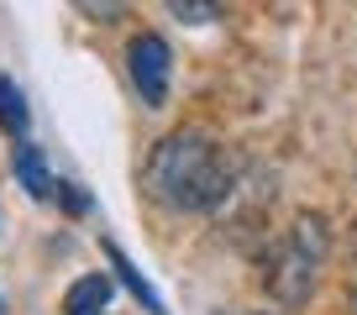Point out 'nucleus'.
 <instances>
[{
  "mask_svg": "<svg viewBox=\"0 0 357 315\" xmlns=\"http://www.w3.org/2000/svg\"><path fill=\"white\" fill-rule=\"evenodd\" d=\"M126 74H132V84H137V95H142L147 111H163L168 79H174V47H168L158 32L132 37V47H126Z\"/></svg>",
  "mask_w": 357,
  "mask_h": 315,
  "instance_id": "obj_3",
  "label": "nucleus"
},
{
  "mask_svg": "<svg viewBox=\"0 0 357 315\" xmlns=\"http://www.w3.org/2000/svg\"><path fill=\"white\" fill-rule=\"evenodd\" d=\"M105 258H111V273H116V279H121V284H126V289H132V300H137V305H142V310H147V315H168V305H163V294H158V289H153V284H147V273H142V268H137V263H132V258H126V252H121V247H116V242H105Z\"/></svg>",
  "mask_w": 357,
  "mask_h": 315,
  "instance_id": "obj_5",
  "label": "nucleus"
},
{
  "mask_svg": "<svg viewBox=\"0 0 357 315\" xmlns=\"http://www.w3.org/2000/svg\"><path fill=\"white\" fill-rule=\"evenodd\" d=\"M111 294H116V279H111V273H84V279L63 294V315H95V310H105V305H111Z\"/></svg>",
  "mask_w": 357,
  "mask_h": 315,
  "instance_id": "obj_6",
  "label": "nucleus"
},
{
  "mask_svg": "<svg viewBox=\"0 0 357 315\" xmlns=\"http://www.w3.org/2000/svg\"><path fill=\"white\" fill-rule=\"evenodd\" d=\"M58 200H63L74 215H84V210H89V194L79 190V184H58Z\"/></svg>",
  "mask_w": 357,
  "mask_h": 315,
  "instance_id": "obj_10",
  "label": "nucleus"
},
{
  "mask_svg": "<svg viewBox=\"0 0 357 315\" xmlns=\"http://www.w3.org/2000/svg\"><path fill=\"white\" fill-rule=\"evenodd\" d=\"M32 126V111H26V95L16 90V79L0 74V132L6 137H26Z\"/></svg>",
  "mask_w": 357,
  "mask_h": 315,
  "instance_id": "obj_7",
  "label": "nucleus"
},
{
  "mask_svg": "<svg viewBox=\"0 0 357 315\" xmlns=\"http://www.w3.org/2000/svg\"><path fill=\"white\" fill-rule=\"evenodd\" d=\"M11 174H16V184H22V190L32 194L37 205L58 200V179H53V169H47V158H43V147L22 142V147H16V153H11Z\"/></svg>",
  "mask_w": 357,
  "mask_h": 315,
  "instance_id": "obj_4",
  "label": "nucleus"
},
{
  "mask_svg": "<svg viewBox=\"0 0 357 315\" xmlns=\"http://www.w3.org/2000/svg\"><path fill=\"white\" fill-rule=\"evenodd\" d=\"M352 310H357V236H352Z\"/></svg>",
  "mask_w": 357,
  "mask_h": 315,
  "instance_id": "obj_11",
  "label": "nucleus"
},
{
  "mask_svg": "<svg viewBox=\"0 0 357 315\" xmlns=\"http://www.w3.org/2000/svg\"><path fill=\"white\" fill-rule=\"evenodd\" d=\"M74 6L89 16V22H100V26H116V22H126V0H74Z\"/></svg>",
  "mask_w": 357,
  "mask_h": 315,
  "instance_id": "obj_9",
  "label": "nucleus"
},
{
  "mask_svg": "<svg viewBox=\"0 0 357 315\" xmlns=\"http://www.w3.org/2000/svg\"><path fill=\"white\" fill-rule=\"evenodd\" d=\"M0 310H6V305H0Z\"/></svg>",
  "mask_w": 357,
  "mask_h": 315,
  "instance_id": "obj_13",
  "label": "nucleus"
},
{
  "mask_svg": "<svg viewBox=\"0 0 357 315\" xmlns=\"http://www.w3.org/2000/svg\"><path fill=\"white\" fill-rule=\"evenodd\" d=\"M95 315H105V310H95Z\"/></svg>",
  "mask_w": 357,
  "mask_h": 315,
  "instance_id": "obj_12",
  "label": "nucleus"
},
{
  "mask_svg": "<svg viewBox=\"0 0 357 315\" xmlns=\"http://www.w3.org/2000/svg\"><path fill=\"white\" fill-rule=\"evenodd\" d=\"M242 184L236 158L205 132H168L142 163V190L174 215H211Z\"/></svg>",
  "mask_w": 357,
  "mask_h": 315,
  "instance_id": "obj_1",
  "label": "nucleus"
},
{
  "mask_svg": "<svg viewBox=\"0 0 357 315\" xmlns=\"http://www.w3.org/2000/svg\"><path fill=\"white\" fill-rule=\"evenodd\" d=\"M326 252H331V226L326 215H300L294 231L263 258V284L279 305H305L321 284Z\"/></svg>",
  "mask_w": 357,
  "mask_h": 315,
  "instance_id": "obj_2",
  "label": "nucleus"
},
{
  "mask_svg": "<svg viewBox=\"0 0 357 315\" xmlns=\"http://www.w3.org/2000/svg\"><path fill=\"white\" fill-rule=\"evenodd\" d=\"M163 11L184 26H211V22H221L226 0H163Z\"/></svg>",
  "mask_w": 357,
  "mask_h": 315,
  "instance_id": "obj_8",
  "label": "nucleus"
}]
</instances>
